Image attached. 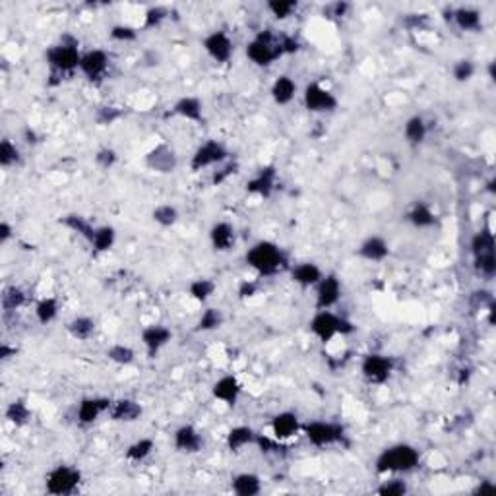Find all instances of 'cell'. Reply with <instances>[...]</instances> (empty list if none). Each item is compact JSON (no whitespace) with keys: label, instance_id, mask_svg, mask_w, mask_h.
Listing matches in <instances>:
<instances>
[{"label":"cell","instance_id":"cell-1","mask_svg":"<svg viewBox=\"0 0 496 496\" xmlns=\"http://www.w3.org/2000/svg\"><path fill=\"white\" fill-rule=\"evenodd\" d=\"M80 60H82V51H80V41L72 33L60 35L59 43L51 45L45 51V62L51 70V78H57L59 86L64 76H72L76 70H80Z\"/></svg>","mask_w":496,"mask_h":496},{"label":"cell","instance_id":"cell-2","mask_svg":"<svg viewBox=\"0 0 496 496\" xmlns=\"http://www.w3.org/2000/svg\"><path fill=\"white\" fill-rule=\"evenodd\" d=\"M245 262L260 277H274L289 266V258L285 250L277 243L267 241V238L254 243L246 250Z\"/></svg>","mask_w":496,"mask_h":496},{"label":"cell","instance_id":"cell-3","mask_svg":"<svg viewBox=\"0 0 496 496\" xmlns=\"http://www.w3.org/2000/svg\"><path fill=\"white\" fill-rule=\"evenodd\" d=\"M419 466H421V452L408 442L386 446L374 459V471L378 475L411 473Z\"/></svg>","mask_w":496,"mask_h":496},{"label":"cell","instance_id":"cell-4","mask_svg":"<svg viewBox=\"0 0 496 496\" xmlns=\"http://www.w3.org/2000/svg\"><path fill=\"white\" fill-rule=\"evenodd\" d=\"M279 38L282 33H275L274 30L258 31L254 39L246 43V59L260 68H270L283 57Z\"/></svg>","mask_w":496,"mask_h":496},{"label":"cell","instance_id":"cell-5","mask_svg":"<svg viewBox=\"0 0 496 496\" xmlns=\"http://www.w3.org/2000/svg\"><path fill=\"white\" fill-rule=\"evenodd\" d=\"M308 332L320 341V343H330L338 335H351L355 332L353 322L345 316H340L333 311H316L314 316L308 322Z\"/></svg>","mask_w":496,"mask_h":496},{"label":"cell","instance_id":"cell-6","mask_svg":"<svg viewBox=\"0 0 496 496\" xmlns=\"http://www.w3.org/2000/svg\"><path fill=\"white\" fill-rule=\"evenodd\" d=\"M83 481L82 471L68 463H59L45 475V490L52 496H70L78 492Z\"/></svg>","mask_w":496,"mask_h":496},{"label":"cell","instance_id":"cell-7","mask_svg":"<svg viewBox=\"0 0 496 496\" xmlns=\"http://www.w3.org/2000/svg\"><path fill=\"white\" fill-rule=\"evenodd\" d=\"M303 434L306 442L314 448H328V446L343 444L347 430L341 422L335 421H308L303 425Z\"/></svg>","mask_w":496,"mask_h":496},{"label":"cell","instance_id":"cell-8","mask_svg":"<svg viewBox=\"0 0 496 496\" xmlns=\"http://www.w3.org/2000/svg\"><path fill=\"white\" fill-rule=\"evenodd\" d=\"M229 159V149L227 146L219 140H209L202 142L198 148L194 149L192 157H190V171L198 173V171H204L207 167H217V165L225 163Z\"/></svg>","mask_w":496,"mask_h":496},{"label":"cell","instance_id":"cell-9","mask_svg":"<svg viewBox=\"0 0 496 496\" xmlns=\"http://www.w3.org/2000/svg\"><path fill=\"white\" fill-rule=\"evenodd\" d=\"M396 371V359L384 353H369L361 361V376L369 384H386Z\"/></svg>","mask_w":496,"mask_h":496},{"label":"cell","instance_id":"cell-10","mask_svg":"<svg viewBox=\"0 0 496 496\" xmlns=\"http://www.w3.org/2000/svg\"><path fill=\"white\" fill-rule=\"evenodd\" d=\"M304 109L314 115H324V113H333L340 107L338 97L332 91L324 88L320 82H308L303 91Z\"/></svg>","mask_w":496,"mask_h":496},{"label":"cell","instance_id":"cell-11","mask_svg":"<svg viewBox=\"0 0 496 496\" xmlns=\"http://www.w3.org/2000/svg\"><path fill=\"white\" fill-rule=\"evenodd\" d=\"M111 67V57L103 49H89L82 52L80 60V72L86 76V80L91 83H101Z\"/></svg>","mask_w":496,"mask_h":496},{"label":"cell","instance_id":"cell-12","mask_svg":"<svg viewBox=\"0 0 496 496\" xmlns=\"http://www.w3.org/2000/svg\"><path fill=\"white\" fill-rule=\"evenodd\" d=\"M202 47L209 59L217 62V64H227L233 59L235 52V43L229 38V33L223 30L209 31L206 38L202 39Z\"/></svg>","mask_w":496,"mask_h":496},{"label":"cell","instance_id":"cell-13","mask_svg":"<svg viewBox=\"0 0 496 496\" xmlns=\"http://www.w3.org/2000/svg\"><path fill=\"white\" fill-rule=\"evenodd\" d=\"M144 165L148 167L149 171L154 173H159V175H171L175 173L178 167V156L175 149L171 148L169 144H157L156 148H151L144 156Z\"/></svg>","mask_w":496,"mask_h":496},{"label":"cell","instance_id":"cell-14","mask_svg":"<svg viewBox=\"0 0 496 496\" xmlns=\"http://www.w3.org/2000/svg\"><path fill=\"white\" fill-rule=\"evenodd\" d=\"M314 289H316V311H332L333 306L340 303L341 293H343L340 275L333 272L324 274Z\"/></svg>","mask_w":496,"mask_h":496},{"label":"cell","instance_id":"cell-15","mask_svg":"<svg viewBox=\"0 0 496 496\" xmlns=\"http://www.w3.org/2000/svg\"><path fill=\"white\" fill-rule=\"evenodd\" d=\"M140 341L146 349V355L149 359H156L161 353V349L167 347L173 341V332L163 324H149V326L142 328Z\"/></svg>","mask_w":496,"mask_h":496},{"label":"cell","instance_id":"cell-16","mask_svg":"<svg viewBox=\"0 0 496 496\" xmlns=\"http://www.w3.org/2000/svg\"><path fill=\"white\" fill-rule=\"evenodd\" d=\"M111 405L113 400L111 398H105V396L83 398L78 403V409H76V421H78V425H82V427H89V425L99 421L101 415L109 413Z\"/></svg>","mask_w":496,"mask_h":496},{"label":"cell","instance_id":"cell-17","mask_svg":"<svg viewBox=\"0 0 496 496\" xmlns=\"http://www.w3.org/2000/svg\"><path fill=\"white\" fill-rule=\"evenodd\" d=\"M277 186V167L274 163L264 165L256 171V175L246 180V192L260 196V198H270Z\"/></svg>","mask_w":496,"mask_h":496},{"label":"cell","instance_id":"cell-18","mask_svg":"<svg viewBox=\"0 0 496 496\" xmlns=\"http://www.w3.org/2000/svg\"><path fill=\"white\" fill-rule=\"evenodd\" d=\"M243 393V384L235 374H225V376L217 378L212 386V396L214 400H217L227 408H235L241 400Z\"/></svg>","mask_w":496,"mask_h":496},{"label":"cell","instance_id":"cell-19","mask_svg":"<svg viewBox=\"0 0 496 496\" xmlns=\"http://www.w3.org/2000/svg\"><path fill=\"white\" fill-rule=\"evenodd\" d=\"M270 429H272V437L277 438L279 442H287L303 430V422L295 411H279L277 415H274V419L270 422Z\"/></svg>","mask_w":496,"mask_h":496},{"label":"cell","instance_id":"cell-20","mask_svg":"<svg viewBox=\"0 0 496 496\" xmlns=\"http://www.w3.org/2000/svg\"><path fill=\"white\" fill-rule=\"evenodd\" d=\"M169 117H178V119H185L188 122H194V125H202L206 120V117H204V101L196 96L178 97L171 107Z\"/></svg>","mask_w":496,"mask_h":496},{"label":"cell","instance_id":"cell-21","mask_svg":"<svg viewBox=\"0 0 496 496\" xmlns=\"http://www.w3.org/2000/svg\"><path fill=\"white\" fill-rule=\"evenodd\" d=\"M357 256L364 262L380 264L390 256V243L382 235H369L361 241V245L357 248Z\"/></svg>","mask_w":496,"mask_h":496},{"label":"cell","instance_id":"cell-22","mask_svg":"<svg viewBox=\"0 0 496 496\" xmlns=\"http://www.w3.org/2000/svg\"><path fill=\"white\" fill-rule=\"evenodd\" d=\"M173 446L177 452L198 454L204 448V438L194 425H180L173 434Z\"/></svg>","mask_w":496,"mask_h":496},{"label":"cell","instance_id":"cell-23","mask_svg":"<svg viewBox=\"0 0 496 496\" xmlns=\"http://www.w3.org/2000/svg\"><path fill=\"white\" fill-rule=\"evenodd\" d=\"M405 221L413 225L415 229H432L438 225V217L427 202L415 200L405 212Z\"/></svg>","mask_w":496,"mask_h":496},{"label":"cell","instance_id":"cell-24","mask_svg":"<svg viewBox=\"0 0 496 496\" xmlns=\"http://www.w3.org/2000/svg\"><path fill=\"white\" fill-rule=\"evenodd\" d=\"M107 415L113 422H136L142 419L144 408L136 400L120 398V400H113V405Z\"/></svg>","mask_w":496,"mask_h":496},{"label":"cell","instance_id":"cell-25","mask_svg":"<svg viewBox=\"0 0 496 496\" xmlns=\"http://www.w3.org/2000/svg\"><path fill=\"white\" fill-rule=\"evenodd\" d=\"M322 277H324V272L316 262H299L291 267V279L303 289L316 287Z\"/></svg>","mask_w":496,"mask_h":496},{"label":"cell","instance_id":"cell-26","mask_svg":"<svg viewBox=\"0 0 496 496\" xmlns=\"http://www.w3.org/2000/svg\"><path fill=\"white\" fill-rule=\"evenodd\" d=\"M209 243L215 252H229L237 243V233L229 221H217L209 229Z\"/></svg>","mask_w":496,"mask_h":496},{"label":"cell","instance_id":"cell-27","mask_svg":"<svg viewBox=\"0 0 496 496\" xmlns=\"http://www.w3.org/2000/svg\"><path fill=\"white\" fill-rule=\"evenodd\" d=\"M256 437H258V432L252 429V427H248V425H237V427L229 429L227 437H225V444H227L229 452L238 454L243 452L246 446L254 444Z\"/></svg>","mask_w":496,"mask_h":496},{"label":"cell","instance_id":"cell-28","mask_svg":"<svg viewBox=\"0 0 496 496\" xmlns=\"http://www.w3.org/2000/svg\"><path fill=\"white\" fill-rule=\"evenodd\" d=\"M452 22L458 25L461 31H477L483 30V16L477 8L471 6H459L452 8Z\"/></svg>","mask_w":496,"mask_h":496},{"label":"cell","instance_id":"cell-29","mask_svg":"<svg viewBox=\"0 0 496 496\" xmlns=\"http://www.w3.org/2000/svg\"><path fill=\"white\" fill-rule=\"evenodd\" d=\"M270 96H272L275 105L285 107V105H289L291 101L295 99L296 82L287 74L277 76L274 80V83H272V88H270Z\"/></svg>","mask_w":496,"mask_h":496},{"label":"cell","instance_id":"cell-30","mask_svg":"<svg viewBox=\"0 0 496 496\" xmlns=\"http://www.w3.org/2000/svg\"><path fill=\"white\" fill-rule=\"evenodd\" d=\"M59 223L62 227H67V229H70L72 233H76V235H80V237H82L83 241H88V243H91L93 237H96L97 225H93V223L89 221L86 215L67 214L60 217Z\"/></svg>","mask_w":496,"mask_h":496},{"label":"cell","instance_id":"cell-31","mask_svg":"<svg viewBox=\"0 0 496 496\" xmlns=\"http://www.w3.org/2000/svg\"><path fill=\"white\" fill-rule=\"evenodd\" d=\"M231 490L237 496H258L262 492V479L250 471L237 473L231 479Z\"/></svg>","mask_w":496,"mask_h":496},{"label":"cell","instance_id":"cell-32","mask_svg":"<svg viewBox=\"0 0 496 496\" xmlns=\"http://www.w3.org/2000/svg\"><path fill=\"white\" fill-rule=\"evenodd\" d=\"M427 134H429V125L427 120L421 115H413L405 120L403 125V140L408 142L411 148H417L421 146L422 142L427 140Z\"/></svg>","mask_w":496,"mask_h":496},{"label":"cell","instance_id":"cell-33","mask_svg":"<svg viewBox=\"0 0 496 496\" xmlns=\"http://www.w3.org/2000/svg\"><path fill=\"white\" fill-rule=\"evenodd\" d=\"M117 243V229L113 225H97L96 237L89 243L93 256H101L105 252H109Z\"/></svg>","mask_w":496,"mask_h":496},{"label":"cell","instance_id":"cell-34","mask_svg":"<svg viewBox=\"0 0 496 496\" xmlns=\"http://www.w3.org/2000/svg\"><path fill=\"white\" fill-rule=\"evenodd\" d=\"M31 417H33V411H31L25 400H14L12 403H8L6 409H4V419L10 425L18 427V429L30 425Z\"/></svg>","mask_w":496,"mask_h":496},{"label":"cell","instance_id":"cell-35","mask_svg":"<svg viewBox=\"0 0 496 496\" xmlns=\"http://www.w3.org/2000/svg\"><path fill=\"white\" fill-rule=\"evenodd\" d=\"M96 328H97L96 320L91 318V316H86V314H80V316H74V318L68 322L67 332L70 333L74 340L88 341L93 338Z\"/></svg>","mask_w":496,"mask_h":496},{"label":"cell","instance_id":"cell-36","mask_svg":"<svg viewBox=\"0 0 496 496\" xmlns=\"http://www.w3.org/2000/svg\"><path fill=\"white\" fill-rule=\"evenodd\" d=\"M469 248H471L473 258H479V256H485V254H495L496 243L492 231L485 227V229L473 233V237L469 241Z\"/></svg>","mask_w":496,"mask_h":496},{"label":"cell","instance_id":"cell-37","mask_svg":"<svg viewBox=\"0 0 496 496\" xmlns=\"http://www.w3.org/2000/svg\"><path fill=\"white\" fill-rule=\"evenodd\" d=\"M33 312H35V318H38L41 326H49V324H52L54 320L59 318V299L57 296H43V299H39L38 303H35V311Z\"/></svg>","mask_w":496,"mask_h":496},{"label":"cell","instance_id":"cell-38","mask_svg":"<svg viewBox=\"0 0 496 496\" xmlns=\"http://www.w3.org/2000/svg\"><path fill=\"white\" fill-rule=\"evenodd\" d=\"M156 450V440L154 438H140L125 450V459L130 463H142L154 454Z\"/></svg>","mask_w":496,"mask_h":496},{"label":"cell","instance_id":"cell-39","mask_svg":"<svg viewBox=\"0 0 496 496\" xmlns=\"http://www.w3.org/2000/svg\"><path fill=\"white\" fill-rule=\"evenodd\" d=\"M225 324V314H223L221 308H215V306H207L206 311H202L200 318L196 322V332L209 333L219 330V328Z\"/></svg>","mask_w":496,"mask_h":496},{"label":"cell","instance_id":"cell-40","mask_svg":"<svg viewBox=\"0 0 496 496\" xmlns=\"http://www.w3.org/2000/svg\"><path fill=\"white\" fill-rule=\"evenodd\" d=\"M2 308L6 312L20 311L22 306L28 303V293L20 287V285H8L2 289V296H0Z\"/></svg>","mask_w":496,"mask_h":496},{"label":"cell","instance_id":"cell-41","mask_svg":"<svg viewBox=\"0 0 496 496\" xmlns=\"http://www.w3.org/2000/svg\"><path fill=\"white\" fill-rule=\"evenodd\" d=\"M217 291V283L209 277H198V279H192L190 285H188V295L192 296L196 303H207L214 293Z\"/></svg>","mask_w":496,"mask_h":496},{"label":"cell","instance_id":"cell-42","mask_svg":"<svg viewBox=\"0 0 496 496\" xmlns=\"http://www.w3.org/2000/svg\"><path fill=\"white\" fill-rule=\"evenodd\" d=\"M178 209L173 204H159L151 209V219L159 225V227H173L178 221Z\"/></svg>","mask_w":496,"mask_h":496},{"label":"cell","instance_id":"cell-43","mask_svg":"<svg viewBox=\"0 0 496 496\" xmlns=\"http://www.w3.org/2000/svg\"><path fill=\"white\" fill-rule=\"evenodd\" d=\"M107 359L119 367H128L136 361V351L125 343H113L111 347L107 349Z\"/></svg>","mask_w":496,"mask_h":496},{"label":"cell","instance_id":"cell-44","mask_svg":"<svg viewBox=\"0 0 496 496\" xmlns=\"http://www.w3.org/2000/svg\"><path fill=\"white\" fill-rule=\"evenodd\" d=\"M299 8V2L296 0H267L266 2V10L270 14L274 16L275 20H287L293 16V12H296Z\"/></svg>","mask_w":496,"mask_h":496},{"label":"cell","instance_id":"cell-45","mask_svg":"<svg viewBox=\"0 0 496 496\" xmlns=\"http://www.w3.org/2000/svg\"><path fill=\"white\" fill-rule=\"evenodd\" d=\"M20 161H22V154H20L18 146L10 138H4L0 142V167L8 169V167L18 165Z\"/></svg>","mask_w":496,"mask_h":496},{"label":"cell","instance_id":"cell-46","mask_svg":"<svg viewBox=\"0 0 496 496\" xmlns=\"http://www.w3.org/2000/svg\"><path fill=\"white\" fill-rule=\"evenodd\" d=\"M475 74H477V64L471 59H459L454 62L452 78L458 83L469 82Z\"/></svg>","mask_w":496,"mask_h":496},{"label":"cell","instance_id":"cell-47","mask_svg":"<svg viewBox=\"0 0 496 496\" xmlns=\"http://www.w3.org/2000/svg\"><path fill=\"white\" fill-rule=\"evenodd\" d=\"M409 492L408 481H403L400 477H393L388 481H382L376 487V495L380 496H405Z\"/></svg>","mask_w":496,"mask_h":496},{"label":"cell","instance_id":"cell-48","mask_svg":"<svg viewBox=\"0 0 496 496\" xmlns=\"http://www.w3.org/2000/svg\"><path fill=\"white\" fill-rule=\"evenodd\" d=\"M125 117V111L120 107H115V105H101L96 111V122L99 126H111L115 125L117 120H120Z\"/></svg>","mask_w":496,"mask_h":496},{"label":"cell","instance_id":"cell-49","mask_svg":"<svg viewBox=\"0 0 496 496\" xmlns=\"http://www.w3.org/2000/svg\"><path fill=\"white\" fill-rule=\"evenodd\" d=\"M238 169H241L238 161H229V159H227L225 163L217 165V169H215L214 175H212V185L214 186L225 185L231 177H235V175H237Z\"/></svg>","mask_w":496,"mask_h":496},{"label":"cell","instance_id":"cell-50","mask_svg":"<svg viewBox=\"0 0 496 496\" xmlns=\"http://www.w3.org/2000/svg\"><path fill=\"white\" fill-rule=\"evenodd\" d=\"M169 18V10L165 6H149L144 12V30H156Z\"/></svg>","mask_w":496,"mask_h":496},{"label":"cell","instance_id":"cell-51","mask_svg":"<svg viewBox=\"0 0 496 496\" xmlns=\"http://www.w3.org/2000/svg\"><path fill=\"white\" fill-rule=\"evenodd\" d=\"M254 446H258L260 452L267 454V456H279V454H283V450H287L285 442H279L277 438L266 437V434H258Z\"/></svg>","mask_w":496,"mask_h":496},{"label":"cell","instance_id":"cell-52","mask_svg":"<svg viewBox=\"0 0 496 496\" xmlns=\"http://www.w3.org/2000/svg\"><path fill=\"white\" fill-rule=\"evenodd\" d=\"M109 38L117 43H132L138 39V30L128 23H115L109 30Z\"/></svg>","mask_w":496,"mask_h":496},{"label":"cell","instance_id":"cell-53","mask_svg":"<svg viewBox=\"0 0 496 496\" xmlns=\"http://www.w3.org/2000/svg\"><path fill=\"white\" fill-rule=\"evenodd\" d=\"M93 159H96V165L99 167V169L109 171L119 163V154H117V149L109 148V146H103V148L97 149Z\"/></svg>","mask_w":496,"mask_h":496},{"label":"cell","instance_id":"cell-54","mask_svg":"<svg viewBox=\"0 0 496 496\" xmlns=\"http://www.w3.org/2000/svg\"><path fill=\"white\" fill-rule=\"evenodd\" d=\"M469 303H471V306H473L475 311H479V308H490V306L495 304V296H492L490 291L477 289L469 296Z\"/></svg>","mask_w":496,"mask_h":496},{"label":"cell","instance_id":"cell-55","mask_svg":"<svg viewBox=\"0 0 496 496\" xmlns=\"http://www.w3.org/2000/svg\"><path fill=\"white\" fill-rule=\"evenodd\" d=\"M260 293V282L256 279H245V282L238 283L237 295L241 301H248L252 296H256Z\"/></svg>","mask_w":496,"mask_h":496},{"label":"cell","instance_id":"cell-56","mask_svg":"<svg viewBox=\"0 0 496 496\" xmlns=\"http://www.w3.org/2000/svg\"><path fill=\"white\" fill-rule=\"evenodd\" d=\"M349 10H351L349 2L338 0V2H332V4H328L324 8V16H328V18H343V16H347Z\"/></svg>","mask_w":496,"mask_h":496},{"label":"cell","instance_id":"cell-57","mask_svg":"<svg viewBox=\"0 0 496 496\" xmlns=\"http://www.w3.org/2000/svg\"><path fill=\"white\" fill-rule=\"evenodd\" d=\"M279 43H282L283 57H285V54H295V52H299V49H301V41H299L295 35H287V33H282Z\"/></svg>","mask_w":496,"mask_h":496},{"label":"cell","instance_id":"cell-58","mask_svg":"<svg viewBox=\"0 0 496 496\" xmlns=\"http://www.w3.org/2000/svg\"><path fill=\"white\" fill-rule=\"evenodd\" d=\"M427 22H429V16L427 14H408V18L403 20V23H405L408 28H411V30L422 28Z\"/></svg>","mask_w":496,"mask_h":496},{"label":"cell","instance_id":"cell-59","mask_svg":"<svg viewBox=\"0 0 496 496\" xmlns=\"http://www.w3.org/2000/svg\"><path fill=\"white\" fill-rule=\"evenodd\" d=\"M12 237H14V227H12V223H8L6 219L0 221V245H6Z\"/></svg>","mask_w":496,"mask_h":496},{"label":"cell","instance_id":"cell-60","mask_svg":"<svg viewBox=\"0 0 496 496\" xmlns=\"http://www.w3.org/2000/svg\"><path fill=\"white\" fill-rule=\"evenodd\" d=\"M16 353H18V349L12 347V345H8V343L0 345V361H8V359L16 357Z\"/></svg>","mask_w":496,"mask_h":496},{"label":"cell","instance_id":"cell-61","mask_svg":"<svg viewBox=\"0 0 496 496\" xmlns=\"http://www.w3.org/2000/svg\"><path fill=\"white\" fill-rule=\"evenodd\" d=\"M495 489V485L490 481H485V483H479V487L473 490L475 495H479V492H485V490H492Z\"/></svg>","mask_w":496,"mask_h":496},{"label":"cell","instance_id":"cell-62","mask_svg":"<svg viewBox=\"0 0 496 496\" xmlns=\"http://www.w3.org/2000/svg\"><path fill=\"white\" fill-rule=\"evenodd\" d=\"M25 142H28V144H35V142H38L35 140V132H33L31 128H25Z\"/></svg>","mask_w":496,"mask_h":496},{"label":"cell","instance_id":"cell-63","mask_svg":"<svg viewBox=\"0 0 496 496\" xmlns=\"http://www.w3.org/2000/svg\"><path fill=\"white\" fill-rule=\"evenodd\" d=\"M495 185H496V178H495V177H490L489 180H487V192H490V194H496V188H495Z\"/></svg>","mask_w":496,"mask_h":496},{"label":"cell","instance_id":"cell-64","mask_svg":"<svg viewBox=\"0 0 496 496\" xmlns=\"http://www.w3.org/2000/svg\"><path fill=\"white\" fill-rule=\"evenodd\" d=\"M489 78L490 80H495V62H492V60L489 62Z\"/></svg>","mask_w":496,"mask_h":496}]
</instances>
